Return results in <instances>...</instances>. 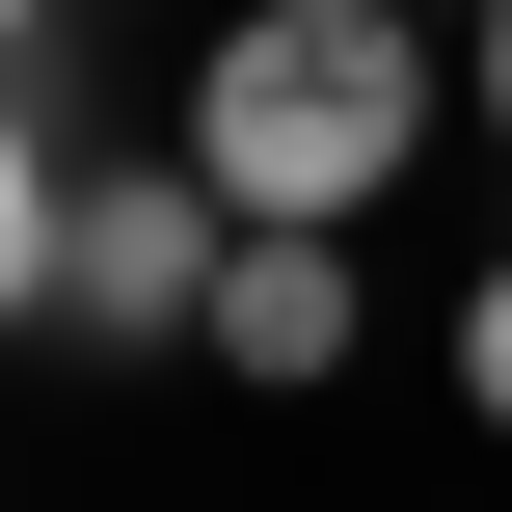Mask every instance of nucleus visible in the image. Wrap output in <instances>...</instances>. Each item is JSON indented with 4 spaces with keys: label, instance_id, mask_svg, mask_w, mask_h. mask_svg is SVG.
<instances>
[{
    "label": "nucleus",
    "instance_id": "nucleus-7",
    "mask_svg": "<svg viewBox=\"0 0 512 512\" xmlns=\"http://www.w3.org/2000/svg\"><path fill=\"white\" fill-rule=\"evenodd\" d=\"M27 27H54V0H0V54H27Z\"/></svg>",
    "mask_w": 512,
    "mask_h": 512
},
{
    "label": "nucleus",
    "instance_id": "nucleus-1",
    "mask_svg": "<svg viewBox=\"0 0 512 512\" xmlns=\"http://www.w3.org/2000/svg\"><path fill=\"white\" fill-rule=\"evenodd\" d=\"M432 135V0H243L216 81H189V162L243 243H351Z\"/></svg>",
    "mask_w": 512,
    "mask_h": 512
},
{
    "label": "nucleus",
    "instance_id": "nucleus-6",
    "mask_svg": "<svg viewBox=\"0 0 512 512\" xmlns=\"http://www.w3.org/2000/svg\"><path fill=\"white\" fill-rule=\"evenodd\" d=\"M486 135H512V0H486Z\"/></svg>",
    "mask_w": 512,
    "mask_h": 512
},
{
    "label": "nucleus",
    "instance_id": "nucleus-4",
    "mask_svg": "<svg viewBox=\"0 0 512 512\" xmlns=\"http://www.w3.org/2000/svg\"><path fill=\"white\" fill-rule=\"evenodd\" d=\"M54 216H81V162H54L27 81H0V324H54Z\"/></svg>",
    "mask_w": 512,
    "mask_h": 512
},
{
    "label": "nucleus",
    "instance_id": "nucleus-3",
    "mask_svg": "<svg viewBox=\"0 0 512 512\" xmlns=\"http://www.w3.org/2000/svg\"><path fill=\"white\" fill-rule=\"evenodd\" d=\"M216 378H351V243H243L216 270Z\"/></svg>",
    "mask_w": 512,
    "mask_h": 512
},
{
    "label": "nucleus",
    "instance_id": "nucleus-5",
    "mask_svg": "<svg viewBox=\"0 0 512 512\" xmlns=\"http://www.w3.org/2000/svg\"><path fill=\"white\" fill-rule=\"evenodd\" d=\"M459 378H486V432H512V270H486V297H459Z\"/></svg>",
    "mask_w": 512,
    "mask_h": 512
},
{
    "label": "nucleus",
    "instance_id": "nucleus-2",
    "mask_svg": "<svg viewBox=\"0 0 512 512\" xmlns=\"http://www.w3.org/2000/svg\"><path fill=\"white\" fill-rule=\"evenodd\" d=\"M216 270H243L216 162H81V216H54V351H216Z\"/></svg>",
    "mask_w": 512,
    "mask_h": 512
}]
</instances>
